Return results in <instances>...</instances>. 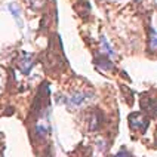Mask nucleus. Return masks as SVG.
<instances>
[{"label": "nucleus", "mask_w": 157, "mask_h": 157, "mask_svg": "<svg viewBox=\"0 0 157 157\" xmlns=\"http://www.w3.org/2000/svg\"><path fill=\"white\" fill-rule=\"evenodd\" d=\"M30 3H31V7L40 9V7H43V4L46 3V0H30Z\"/></svg>", "instance_id": "423d86ee"}, {"label": "nucleus", "mask_w": 157, "mask_h": 157, "mask_svg": "<svg viewBox=\"0 0 157 157\" xmlns=\"http://www.w3.org/2000/svg\"><path fill=\"white\" fill-rule=\"evenodd\" d=\"M84 95H74V96H71V102H74V104H81L83 101H84Z\"/></svg>", "instance_id": "0eeeda50"}, {"label": "nucleus", "mask_w": 157, "mask_h": 157, "mask_svg": "<svg viewBox=\"0 0 157 157\" xmlns=\"http://www.w3.org/2000/svg\"><path fill=\"white\" fill-rule=\"evenodd\" d=\"M19 67H21L22 73L28 74V73H30V70H31V67H33V59H31V55H28V53L22 52L21 59H19Z\"/></svg>", "instance_id": "f03ea898"}, {"label": "nucleus", "mask_w": 157, "mask_h": 157, "mask_svg": "<svg viewBox=\"0 0 157 157\" xmlns=\"http://www.w3.org/2000/svg\"><path fill=\"white\" fill-rule=\"evenodd\" d=\"M142 105H145V110L150 111L151 114L156 113V101L154 99H144L142 98Z\"/></svg>", "instance_id": "20e7f679"}, {"label": "nucleus", "mask_w": 157, "mask_h": 157, "mask_svg": "<svg viewBox=\"0 0 157 157\" xmlns=\"http://www.w3.org/2000/svg\"><path fill=\"white\" fill-rule=\"evenodd\" d=\"M129 124L133 130H138V132L144 133L148 127V118L142 113H133V114L129 116Z\"/></svg>", "instance_id": "f257e3e1"}, {"label": "nucleus", "mask_w": 157, "mask_h": 157, "mask_svg": "<svg viewBox=\"0 0 157 157\" xmlns=\"http://www.w3.org/2000/svg\"><path fill=\"white\" fill-rule=\"evenodd\" d=\"M95 64H96L98 67H101L102 70H111V68H113V62H111L107 56H99V58H96V59H95Z\"/></svg>", "instance_id": "7ed1b4c3"}, {"label": "nucleus", "mask_w": 157, "mask_h": 157, "mask_svg": "<svg viewBox=\"0 0 157 157\" xmlns=\"http://www.w3.org/2000/svg\"><path fill=\"white\" fill-rule=\"evenodd\" d=\"M157 40V36H156V31H154V28H151V31H150V44H151V50H156V41Z\"/></svg>", "instance_id": "39448f33"}, {"label": "nucleus", "mask_w": 157, "mask_h": 157, "mask_svg": "<svg viewBox=\"0 0 157 157\" xmlns=\"http://www.w3.org/2000/svg\"><path fill=\"white\" fill-rule=\"evenodd\" d=\"M116 157H130V156H129V153H127V151H124V150H123V151H120Z\"/></svg>", "instance_id": "6e6552de"}]
</instances>
